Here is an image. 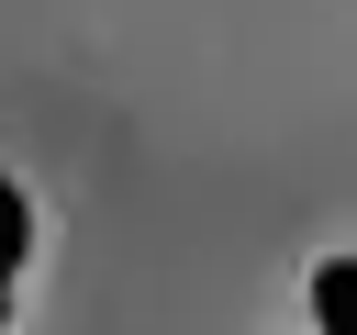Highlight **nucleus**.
Masks as SVG:
<instances>
[{
	"mask_svg": "<svg viewBox=\"0 0 357 335\" xmlns=\"http://www.w3.org/2000/svg\"><path fill=\"white\" fill-rule=\"evenodd\" d=\"M312 324L324 335H357V257H324L312 268Z\"/></svg>",
	"mask_w": 357,
	"mask_h": 335,
	"instance_id": "1",
	"label": "nucleus"
},
{
	"mask_svg": "<svg viewBox=\"0 0 357 335\" xmlns=\"http://www.w3.org/2000/svg\"><path fill=\"white\" fill-rule=\"evenodd\" d=\"M22 246H33V212H22V190H11V179H0V279H11V268H22Z\"/></svg>",
	"mask_w": 357,
	"mask_h": 335,
	"instance_id": "2",
	"label": "nucleus"
},
{
	"mask_svg": "<svg viewBox=\"0 0 357 335\" xmlns=\"http://www.w3.org/2000/svg\"><path fill=\"white\" fill-rule=\"evenodd\" d=\"M0 324H11V279H0Z\"/></svg>",
	"mask_w": 357,
	"mask_h": 335,
	"instance_id": "3",
	"label": "nucleus"
}]
</instances>
